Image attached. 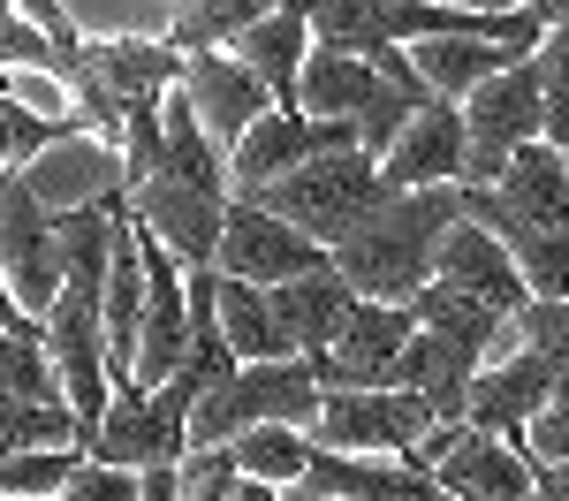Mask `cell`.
Returning a JSON list of instances; mask_svg holds the SVG:
<instances>
[{
    "label": "cell",
    "mask_w": 569,
    "mask_h": 501,
    "mask_svg": "<svg viewBox=\"0 0 569 501\" xmlns=\"http://www.w3.org/2000/svg\"><path fill=\"white\" fill-rule=\"evenodd\" d=\"M463 221V182H433V190H395L372 221H357L335 243V267L350 273L365 297L410 304L426 281L440 273V243Z\"/></svg>",
    "instance_id": "cell-1"
},
{
    "label": "cell",
    "mask_w": 569,
    "mask_h": 501,
    "mask_svg": "<svg viewBox=\"0 0 569 501\" xmlns=\"http://www.w3.org/2000/svg\"><path fill=\"white\" fill-rule=\"evenodd\" d=\"M327 410V380L311 358H266V364H236L213 395L190 418V449H228L251 425H319Z\"/></svg>",
    "instance_id": "cell-2"
},
{
    "label": "cell",
    "mask_w": 569,
    "mask_h": 501,
    "mask_svg": "<svg viewBox=\"0 0 569 501\" xmlns=\"http://www.w3.org/2000/svg\"><path fill=\"white\" fill-rule=\"evenodd\" d=\"M236 198H259V206H273V213H289L297 228H311V236L335 251L357 221H372V213L388 206L395 182H388V168H380V152L350 144V152H319V160H305L297 176L266 182V190H236Z\"/></svg>",
    "instance_id": "cell-3"
},
{
    "label": "cell",
    "mask_w": 569,
    "mask_h": 501,
    "mask_svg": "<svg viewBox=\"0 0 569 501\" xmlns=\"http://www.w3.org/2000/svg\"><path fill=\"white\" fill-rule=\"evenodd\" d=\"M190 418H198V388H137L122 380L107 418L91 425V455L107 463H130V471H152V463H182L190 455Z\"/></svg>",
    "instance_id": "cell-4"
},
{
    "label": "cell",
    "mask_w": 569,
    "mask_h": 501,
    "mask_svg": "<svg viewBox=\"0 0 569 501\" xmlns=\"http://www.w3.org/2000/svg\"><path fill=\"white\" fill-rule=\"evenodd\" d=\"M463 122H471V168L463 182H501V168L525 152L531 137H547V84H539V53L509 61L501 77H486L463 99Z\"/></svg>",
    "instance_id": "cell-5"
},
{
    "label": "cell",
    "mask_w": 569,
    "mask_h": 501,
    "mask_svg": "<svg viewBox=\"0 0 569 501\" xmlns=\"http://www.w3.org/2000/svg\"><path fill=\"white\" fill-rule=\"evenodd\" d=\"M0 273H8V297L23 312H53L61 289H69V259H61V213L46 206L23 176L0 182Z\"/></svg>",
    "instance_id": "cell-6"
},
{
    "label": "cell",
    "mask_w": 569,
    "mask_h": 501,
    "mask_svg": "<svg viewBox=\"0 0 569 501\" xmlns=\"http://www.w3.org/2000/svg\"><path fill=\"white\" fill-rule=\"evenodd\" d=\"M440 425V410L410 388H327V410H319V449L342 455H418L426 433Z\"/></svg>",
    "instance_id": "cell-7"
},
{
    "label": "cell",
    "mask_w": 569,
    "mask_h": 501,
    "mask_svg": "<svg viewBox=\"0 0 569 501\" xmlns=\"http://www.w3.org/2000/svg\"><path fill=\"white\" fill-rule=\"evenodd\" d=\"M335 251L297 228L289 213H273L259 198H236L228 206V236H220V273H236V281H259V289H289V281H305L311 267H327Z\"/></svg>",
    "instance_id": "cell-8"
},
{
    "label": "cell",
    "mask_w": 569,
    "mask_h": 501,
    "mask_svg": "<svg viewBox=\"0 0 569 501\" xmlns=\"http://www.w3.org/2000/svg\"><path fill=\"white\" fill-rule=\"evenodd\" d=\"M228 206L236 190H213V182H182V176H152L130 190V213L182 267H220V236H228Z\"/></svg>",
    "instance_id": "cell-9"
},
{
    "label": "cell",
    "mask_w": 569,
    "mask_h": 501,
    "mask_svg": "<svg viewBox=\"0 0 569 501\" xmlns=\"http://www.w3.org/2000/svg\"><path fill=\"white\" fill-rule=\"evenodd\" d=\"M418 342V312L410 304H388V297H365L342 327L335 350H311L319 380L327 388H395L402 380V358Z\"/></svg>",
    "instance_id": "cell-10"
},
{
    "label": "cell",
    "mask_w": 569,
    "mask_h": 501,
    "mask_svg": "<svg viewBox=\"0 0 569 501\" xmlns=\"http://www.w3.org/2000/svg\"><path fill=\"white\" fill-rule=\"evenodd\" d=\"M350 144H365V122H319L305 107H273V114L251 122V137L228 152V168H236V190H266V182L297 176L305 160L350 152Z\"/></svg>",
    "instance_id": "cell-11"
},
{
    "label": "cell",
    "mask_w": 569,
    "mask_h": 501,
    "mask_svg": "<svg viewBox=\"0 0 569 501\" xmlns=\"http://www.w3.org/2000/svg\"><path fill=\"white\" fill-rule=\"evenodd\" d=\"M23 182L39 190L53 213H77V206H114V198H130V160H122V144L99 130H69L53 152H39Z\"/></svg>",
    "instance_id": "cell-12"
},
{
    "label": "cell",
    "mask_w": 569,
    "mask_h": 501,
    "mask_svg": "<svg viewBox=\"0 0 569 501\" xmlns=\"http://www.w3.org/2000/svg\"><path fill=\"white\" fill-rule=\"evenodd\" d=\"M182 91H190V107H198V122L236 152L243 137H251V122H266L281 99H273V84H266L259 69L236 53V46H206V53H190V69H182Z\"/></svg>",
    "instance_id": "cell-13"
},
{
    "label": "cell",
    "mask_w": 569,
    "mask_h": 501,
    "mask_svg": "<svg viewBox=\"0 0 569 501\" xmlns=\"http://www.w3.org/2000/svg\"><path fill=\"white\" fill-rule=\"evenodd\" d=\"M433 479L448 487V501H539V455L525 441H509V433L463 425L440 449Z\"/></svg>",
    "instance_id": "cell-14"
},
{
    "label": "cell",
    "mask_w": 569,
    "mask_h": 501,
    "mask_svg": "<svg viewBox=\"0 0 569 501\" xmlns=\"http://www.w3.org/2000/svg\"><path fill=\"white\" fill-rule=\"evenodd\" d=\"M555 380H562V364L547 358V350H501V358H486L479 388H471V425L486 433H509V441H525L531 449V425H539V410L555 403Z\"/></svg>",
    "instance_id": "cell-15"
},
{
    "label": "cell",
    "mask_w": 569,
    "mask_h": 501,
    "mask_svg": "<svg viewBox=\"0 0 569 501\" xmlns=\"http://www.w3.org/2000/svg\"><path fill=\"white\" fill-rule=\"evenodd\" d=\"M380 168H388L395 190L463 182V168H471V122H463V107H456V99H426V107L402 122V137L380 152Z\"/></svg>",
    "instance_id": "cell-16"
},
{
    "label": "cell",
    "mask_w": 569,
    "mask_h": 501,
    "mask_svg": "<svg viewBox=\"0 0 569 501\" xmlns=\"http://www.w3.org/2000/svg\"><path fill=\"white\" fill-rule=\"evenodd\" d=\"M395 77L372 61V53H342V46H311L305 61V91H297V107L319 114V122H365L372 107H388L395 99ZM426 99V91H418Z\"/></svg>",
    "instance_id": "cell-17"
},
{
    "label": "cell",
    "mask_w": 569,
    "mask_h": 501,
    "mask_svg": "<svg viewBox=\"0 0 569 501\" xmlns=\"http://www.w3.org/2000/svg\"><path fill=\"white\" fill-rule=\"evenodd\" d=\"M440 281H456V289H479V297H493L501 312L517 319L531 304V281H525V267H517V251L493 236L486 221H463L448 228V243H440Z\"/></svg>",
    "instance_id": "cell-18"
},
{
    "label": "cell",
    "mask_w": 569,
    "mask_h": 501,
    "mask_svg": "<svg viewBox=\"0 0 569 501\" xmlns=\"http://www.w3.org/2000/svg\"><path fill=\"white\" fill-rule=\"evenodd\" d=\"M479 372H486L479 350H463V342L440 334V327H418V342H410L395 388L426 395V403L440 410V425H471V388H479Z\"/></svg>",
    "instance_id": "cell-19"
},
{
    "label": "cell",
    "mask_w": 569,
    "mask_h": 501,
    "mask_svg": "<svg viewBox=\"0 0 569 501\" xmlns=\"http://www.w3.org/2000/svg\"><path fill=\"white\" fill-rule=\"evenodd\" d=\"M525 53H539V46H525V39H486V31H448V39L410 46V61H418V77L433 84V99H456V107H463L486 77H501L509 61H525Z\"/></svg>",
    "instance_id": "cell-20"
},
{
    "label": "cell",
    "mask_w": 569,
    "mask_h": 501,
    "mask_svg": "<svg viewBox=\"0 0 569 501\" xmlns=\"http://www.w3.org/2000/svg\"><path fill=\"white\" fill-rule=\"evenodd\" d=\"M479 190H493L517 221L562 228V236H569V152L555 144V137H531L525 152L501 168V182H479Z\"/></svg>",
    "instance_id": "cell-21"
},
{
    "label": "cell",
    "mask_w": 569,
    "mask_h": 501,
    "mask_svg": "<svg viewBox=\"0 0 569 501\" xmlns=\"http://www.w3.org/2000/svg\"><path fill=\"white\" fill-rule=\"evenodd\" d=\"M273 297H281V319H289V334H297V350H305V358H311V350H335V342H342V327H350V312L365 304V289H357L335 259H327V267H311L305 281H289V289H273Z\"/></svg>",
    "instance_id": "cell-22"
},
{
    "label": "cell",
    "mask_w": 569,
    "mask_h": 501,
    "mask_svg": "<svg viewBox=\"0 0 569 501\" xmlns=\"http://www.w3.org/2000/svg\"><path fill=\"white\" fill-rule=\"evenodd\" d=\"M311 46H319V31H311L305 0H281L273 16H259V23H251V31L236 39V53H243V61H251V69L266 77V84H273V99H281V107H297Z\"/></svg>",
    "instance_id": "cell-23"
},
{
    "label": "cell",
    "mask_w": 569,
    "mask_h": 501,
    "mask_svg": "<svg viewBox=\"0 0 569 501\" xmlns=\"http://www.w3.org/2000/svg\"><path fill=\"white\" fill-rule=\"evenodd\" d=\"M220 327H228V342L243 350V364L305 358V350H297V334H289V319H281V297H273V289H259V281L220 273Z\"/></svg>",
    "instance_id": "cell-24"
},
{
    "label": "cell",
    "mask_w": 569,
    "mask_h": 501,
    "mask_svg": "<svg viewBox=\"0 0 569 501\" xmlns=\"http://www.w3.org/2000/svg\"><path fill=\"white\" fill-rule=\"evenodd\" d=\"M236 449V471L243 479H266V487H305L311 463H319V433L311 425H251Z\"/></svg>",
    "instance_id": "cell-25"
},
{
    "label": "cell",
    "mask_w": 569,
    "mask_h": 501,
    "mask_svg": "<svg viewBox=\"0 0 569 501\" xmlns=\"http://www.w3.org/2000/svg\"><path fill=\"white\" fill-rule=\"evenodd\" d=\"M281 0H176V16H168V39L182 53H206V46H236L259 16H273Z\"/></svg>",
    "instance_id": "cell-26"
},
{
    "label": "cell",
    "mask_w": 569,
    "mask_h": 501,
    "mask_svg": "<svg viewBox=\"0 0 569 501\" xmlns=\"http://www.w3.org/2000/svg\"><path fill=\"white\" fill-rule=\"evenodd\" d=\"M0 449H91L77 403H0Z\"/></svg>",
    "instance_id": "cell-27"
},
{
    "label": "cell",
    "mask_w": 569,
    "mask_h": 501,
    "mask_svg": "<svg viewBox=\"0 0 569 501\" xmlns=\"http://www.w3.org/2000/svg\"><path fill=\"white\" fill-rule=\"evenodd\" d=\"M91 449H0V494H46L61 501V487L84 471Z\"/></svg>",
    "instance_id": "cell-28"
},
{
    "label": "cell",
    "mask_w": 569,
    "mask_h": 501,
    "mask_svg": "<svg viewBox=\"0 0 569 501\" xmlns=\"http://www.w3.org/2000/svg\"><path fill=\"white\" fill-rule=\"evenodd\" d=\"M0 137H8V176H23L39 152H53L69 137V122H53V114H39V107H23V99L0 91Z\"/></svg>",
    "instance_id": "cell-29"
},
{
    "label": "cell",
    "mask_w": 569,
    "mask_h": 501,
    "mask_svg": "<svg viewBox=\"0 0 569 501\" xmlns=\"http://www.w3.org/2000/svg\"><path fill=\"white\" fill-rule=\"evenodd\" d=\"M0 91L23 99V107H39V114H53V122H69V130H84V107H77L69 69H0Z\"/></svg>",
    "instance_id": "cell-30"
},
{
    "label": "cell",
    "mask_w": 569,
    "mask_h": 501,
    "mask_svg": "<svg viewBox=\"0 0 569 501\" xmlns=\"http://www.w3.org/2000/svg\"><path fill=\"white\" fill-rule=\"evenodd\" d=\"M539 84H547V137L569 152V23H547L539 39Z\"/></svg>",
    "instance_id": "cell-31"
},
{
    "label": "cell",
    "mask_w": 569,
    "mask_h": 501,
    "mask_svg": "<svg viewBox=\"0 0 569 501\" xmlns=\"http://www.w3.org/2000/svg\"><path fill=\"white\" fill-rule=\"evenodd\" d=\"M243 471H236V449H190L182 455V501H236Z\"/></svg>",
    "instance_id": "cell-32"
},
{
    "label": "cell",
    "mask_w": 569,
    "mask_h": 501,
    "mask_svg": "<svg viewBox=\"0 0 569 501\" xmlns=\"http://www.w3.org/2000/svg\"><path fill=\"white\" fill-rule=\"evenodd\" d=\"M61 501H144V471L107 463V455H84V471L61 487Z\"/></svg>",
    "instance_id": "cell-33"
},
{
    "label": "cell",
    "mask_w": 569,
    "mask_h": 501,
    "mask_svg": "<svg viewBox=\"0 0 569 501\" xmlns=\"http://www.w3.org/2000/svg\"><path fill=\"white\" fill-rule=\"evenodd\" d=\"M144 501H182V463H152L144 471Z\"/></svg>",
    "instance_id": "cell-34"
},
{
    "label": "cell",
    "mask_w": 569,
    "mask_h": 501,
    "mask_svg": "<svg viewBox=\"0 0 569 501\" xmlns=\"http://www.w3.org/2000/svg\"><path fill=\"white\" fill-rule=\"evenodd\" d=\"M539 501H569V463H539Z\"/></svg>",
    "instance_id": "cell-35"
},
{
    "label": "cell",
    "mask_w": 569,
    "mask_h": 501,
    "mask_svg": "<svg viewBox=\"0 0 569 501\" xmlns=\"http://www.w3.org/2000/svg\"><path fill=\"white\" fill-rule=\"evenodd\" d=\"M289 494V487H266V479H243V487H236V501H281Z\"/></svg>",
    "instance_id": "cell-36"
},
{
    "label": "cell",
    "mask_w": 569,
    "mask_h": 501,
    "mask_svg": "<svg viewBox=\"0 0 569 501\" xmlns=\"http://www.w3.org/2000/svg\"><path fill=\"white\" fill-rule=\"evenodd\" d=\"M281 501H335V494H327V487H311V479H305V487H289Z\"/></svg>",
    "instance_id": "cell-37"
},
{
    "label": "cell",
    "mask_w": 569,
    "mask_h": 501,
    "mask_svg": "<svg viewBox=\"0 0 569 501\" xmlns=\"http://www.w3.org/2000/svg\"><path fill=\"white\" fill-rule=\"evenodd\" d=\"M456 8H525V0H456Z\"/></svg>",
    "instance_id": "cell-38"
}]
</instances>
